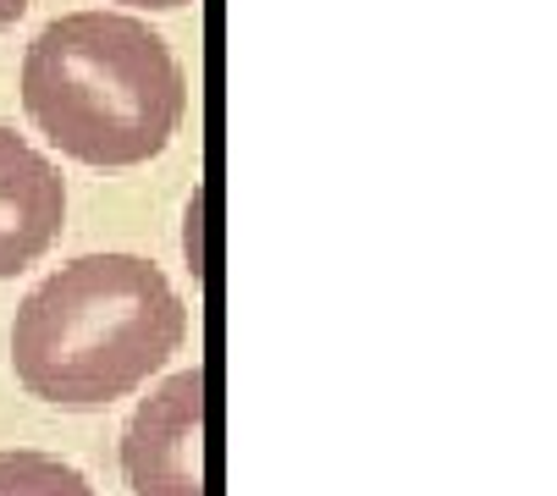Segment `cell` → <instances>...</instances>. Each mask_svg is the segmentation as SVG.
Instances as JSON below:
<instances>
[{"label":"cell","mask_w":557,"mask_h":496,"mask_svg":"<svg viewBox=\"0 0 557 496\" xmlns=\"http://www.w3.org/2000/svg\"><path fill=\"white\" fill-rule=\"evenodd\" d=\"M127 7H149V12H172V7H188V0H127Z\"/></svg>","instance_id":"obj_7"},{"label":"cell","mask_w":557,"mask_h":496,"mask_svg":"<svg viewBox=\"0 0 557 496\" xmlns=\"http://www.w3.org/2000/svg\"><path fill=\"white\" fill-rule=\"evenodd\" d=\"M23 106L61 154L84 165H138L172 144L188 83L172 45L138 17L72 12L28 45Z\"/></svg>","instance_id":"obj_2"},{"label":"cell","mask_w":557,"mask_h":496,"mask_svg":"<svg viewBox=\"0 0 557 496\" xmlns=\"http://www.w3.org/2000/svg\"><path fill=\"white\" fill-rule=\"evenodd\" d=\"M66 183L55 165L0 122V276H17L61 237Z\"/></svg>","instance_id":"obj_4"},{"label":"cell","mask_w":557,"mask_h":496,"mask_svg":"<svg viewBox=\"0 0 557 496\" xmlns=\"http://www.w3.org/2000/svg\"><path fill=\"white\" fill-rule=\"evenodd\" d=\"M188 337L166 271L138 255H84L45 276L12 320V370L55 408L127 397Z\"/></svg>","instance_id":"obj_1"},{"label":"cell","mask_w":557,"mask_h":496,"mask_svg":"<svg viewBox=\"0 0 557 496\" xmlns=\"http://www.w3.org/2000/svg\"><path fill=\"white\" fill-rule=\"evenodd\" d=\"M122 474L133 496H205V370L161 381L122 431Z\"/></svg>","instance_id":"obj_3"},{"label":"cell","mask_w":557,"mask_h":496,"mask_svg":"<svg viewBox=\"0 0 557 496\" xmlns=\"http://www.w3.org/2000/svg\"><path fill=\"white\" fill-rule=\"evenodd\" d=\"M0 496H95V485L50 452H0Z\"/></svg>","instance_id":"obj_5"},{"label":"cell","mask_w":557,"mask_h":496,"mask_svg":"<svg viewBox=\"0 0 557 496\" xmlns=\"http://www.w3.org/2000/svg\"><path fill=\"white\" fill-rule=\"evenodd\" d=\"M28 7H34V0H0V28H12Z\"/></svg>","instance_id":"obj_6"}]
</instances>
